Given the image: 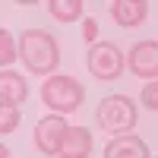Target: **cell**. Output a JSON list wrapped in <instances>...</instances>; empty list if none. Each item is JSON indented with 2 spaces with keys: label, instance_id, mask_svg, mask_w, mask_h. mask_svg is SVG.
Returning a JSON list of instances; mask_svg holds the SVG:
<instances>
[{
  "label": "cell",
  "instance_id": "8",
  "mask_svg": "<svg viewBox=\"0 0 158 158\" xmlns=\"http://www.w3.org/2000/svg\"><path fill=\"white\" fill-rule=\"evenodd\" d=\"M104 158H149V146L136 133H123V136H114L108 142Z\"/></svg>",
  "mask_w": 158,
  "mask_h": 158
},
{
  "label": "cell",
  "instance_id": "9",
  "mask_svg": "<svg viewBox=\"0 0 158 158\" xmlns=\"http://www.w3.org/2000/svg\"><path fill=\"white\" fill-rule=\"evenodd\" d=\"M89 152H92V133L85 127H70L60 142L57 158H89Z\"/></svg>",
  "mask_w": 158,
  "mask_h": 158
},
{
  "label": "cell",
  "instance_id": "14",
  "mask_svg": "<svg viewBox=\"0 0 158 158\" xmlns=\"http://www.w3.org/2000/svg\"><path fill=\"white\" fill-rule=\"evenodd\" d=\"M142 104H146L149 111H158V79L142 89Z\"/></svg>",
  "mask_w": 158,
  "mask_h": 158
},
{
  "label": "cell",
  "instance_id": "13",
  "mask_svg": "<svg viewBox=\"0 0 158 158\" xmlns=\"http://www.w3.org/2000/svg\"><path fill=\"white\" fill-rule=\"evenodd\" d=\"M13 60H16V44H13L10 32L0 29V63H3V67H10Z\"/></svg>",
  "mask_w": 158,
  "mask_h": 158
},
{
  "label": "cell",
  "instance_id": "6",
  "mask_svg": "<svg viewBox=\"0 0 158 158\" xmlns=\"http://www.w3.org/2000/svg\"><path fill=\"white\" fill-rule=\"evenodd\" d=\"M130 70L139 79H158V41H139L130 51Z\"/></svg>",
  "mask_w": 158,
  "mask_h": 158
},
{
  "label": "cell",
  "instance_id": "11",
  "mask_svg": "<svg viewBox=\"0 0 158 158\" xmlns=\"http://www.w3.org/2000/svg\"><path fill=\"white\" fill-rule=\"evenodd\" d=\"M82 0H51L48 10H51V16H54L57 22H76L79 16H82Z\"/></svg>",
  "mask_w": 158,
  "mask_h": 158
},
{
  "label": "cell",
  "instance_id": "12",
  "mask_svg": "<svg viewBox=\"0 0 158 158\" xmlns=\"http://www.w3.org/2000/svg\"><path fill=\"white\" fill-rule=\"evenodd\" d=\"M19 123V108L16 104H0V133H13Z\"/></svg>",
  "mask_w": 158,
  "mask_h": 158
},
{
  "label": "cell",
  "instance_id": "1",
  "mask_svg": "<svg viewBox=\"0 0 158 158\" xmlns=\"http://www.w3.org/2000/svg\"><path fill=\"white\" fill-rule=\"evenodd\" d=\"M19 60L25 63L29 73H51L60 60V48L54 35L44 29H29L19 38Z\"/></svg>",
  "mask_w": 158,
  "mask_h": 158
},
{
  "label": "cell",
  "instance_id": "10",
  "mask_svg": "<svg viewBox=\"0 0 158 158\" xmlns=\"http://www.w3.org/2000/svg\"><path fill=\"white\" fill-rule=\"evenodd\" d=\"M25 95H29V85L19 73H3L0 76V104H22Z\"/></svg>",
  "mask_w": 158,
  "mask_h": 158
},
{
  "label": "cell",
  "instance_id": "2",
  "mask_svg": "<svg viewBox=\"0 0 158 158\" xmlns=\"http://www.w3.org/2000/svg\"><path fill=\"white\" fill-rule=\"evenodd\" d=\"M95 120H98V127L104 133H114V136L133 133V127H136V104L127 95H108V98L98 101Z\"/></svg>",
  "mask_w": 158,
  "mask_h": 158
},
{
  "label": "cell",
  "instance_id": "5",
  "mask_svg": "<svg viewBox=\"0 0 158 158\" xmlns=\"http://www.w3.org/2000/svg\"><path fill=\"white\" fill-rule=\"evenodd\" d=\"M67 130L70 127H67V120H63L60 114H51V117H44V120H38V127H35V146H38V152L57 158Z\"/></svg>",
  "mask_w": 158,
  "mask_h": 158
},
{
  "label": "cell",
  "instance_id": "3",
  "mask_svg": "<svg viewBox=\"0 0 158 158\" xmlns=\"http://www.w3.org/2000/svg\"><path fill=\"white\" fill-rule=\"evenodd\" d=\"M85 98V89L76 82L73 76H51L41 82V101L48 104L51 111H57L60 117L76 111Z\"/></svg>",
  "mask_w": 158,
  "mask_h": 158
},
{
  "label": "cell",
  "instance_id": "7",
  "mask_svg": "<svg viewBox=\"0 0 158 158\" xmlns=\"http://www.w3.org/2000/svg\"><path fill=\"white\" fill-rule=\"evenodd\" d=\"M111 16H114L117 25H123V29H136V25L146 22L149 3L146 0H111Z\"/></svg>",
  "mask_w": 158,
  "mask_h": 158
},
{
  "label": "cell",
  "instance_id": "4",
  "mask_svg": "<svg viewBox=\"0 0 158 158\" xmlns=\"http://www.w3.org/2000/svg\"><path fill=\"white\" fill-rule=\"evenodd\" d=\"M89 73L95 79H101V82L117 79L123 73V54H120V48L111 44V41L92 44V51H89Z\"/></svg>",
  "mask_w": 158,
  "mask_h": 158
},
{
  "label": "cell",
  "instance_id": "15",
  "mask_svg": "<svg viewBox=\"0 0 158 158\" xmlns=\"http://www.w3.org/2000/svg\"><path fill=\"white\" fill-rule=\"evenodd\" d=\"M95 35H98V22L95 19H85V25H82V38H85V41H95Z\"/></svg>",
  "mask_w": 158,
  "mask_h": 158
}]
</instances>
